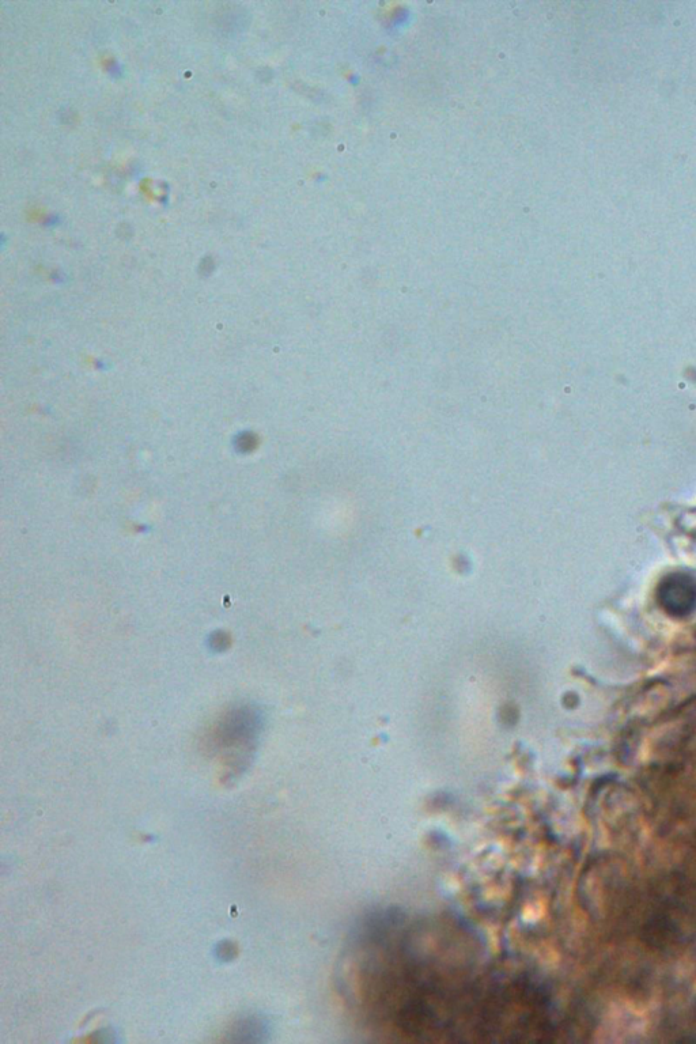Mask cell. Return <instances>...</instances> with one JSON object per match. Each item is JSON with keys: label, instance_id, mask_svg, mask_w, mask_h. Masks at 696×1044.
<instances>
[{"label": "cell", "instance_id": "6da1fadb", "mask_svg": "<svg viewBox=\"0 0 696 1044\" xmlns=\"http://www.w3.org/2000/svg\"><path fill=\"white\" fill-rule=\"evenodd\" d=\"M660 600L673 615H687L696 608V582L687 576H673L661 586Z\"/></svg>", "mask_w": 696, "mask_h": 1044}, {"label": "cell", "instance_id": "7a4b0ae2", "mask_svg": "<svg viewBox=\"0 0 696 1044\" xmlns=\"http://www.w3.org/2000/svg\"><path fill=\"white\" fill-rule=\"evenodd\" d=\"M264 1023L256 1016L238 1021L230 1032V1042H260L264 1035Z\"/></svg>", "mask_w": 696, "mask_h": 1044}]
</instances>
